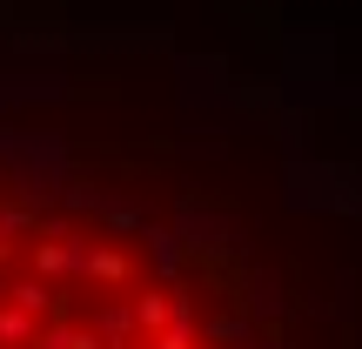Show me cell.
<instances>
[{
    "instance_id": "cell-1",
    "label": "cell",
    "mask_w": 362,
    "mask_h": 349,
    "mask_svg": "<svg viewBox=\"0 0 362 349\" xmlns=\"http://www.w3.org/2000/svg\"><path fill=\"white\" fill-rule=\"evenodd\" d=\"M0 349H309L121 61L0 47Z\"/></svg>"
}]
</instances>
